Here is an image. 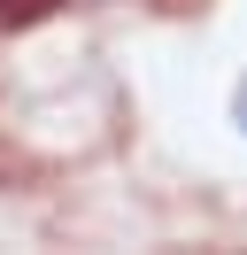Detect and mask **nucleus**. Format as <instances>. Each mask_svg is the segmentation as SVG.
Returning a JSON list of instances; mask_svg holds the SVG:
<instances>
[{"mask_svg":"<svg viewBox=\"0 0 247 255\" xmlns=\"http://www.w3.org/2000/svg\"><path fill=\"white\" fill-rule=\"evenodd\" d=\"M54 0H0V23H31V16H46Z\"/></svg>","mask_w":247,"mask_h":255,"instance_id":"f257e3e1","label":"nucleus"},{"mask_svg":"<svg viewBox=\"0 0 247 255\" xmlns=\"http://www.w3.org/2000/svg\"><path fill=\"white\" fill-rule=\"evenodd\" d=\"M240 124H247V85H240Z\"/></svg>","mask_w":247,"mask_h":255,"instance_id":"f03ea898","label":"nucleus"}]
</instances>
